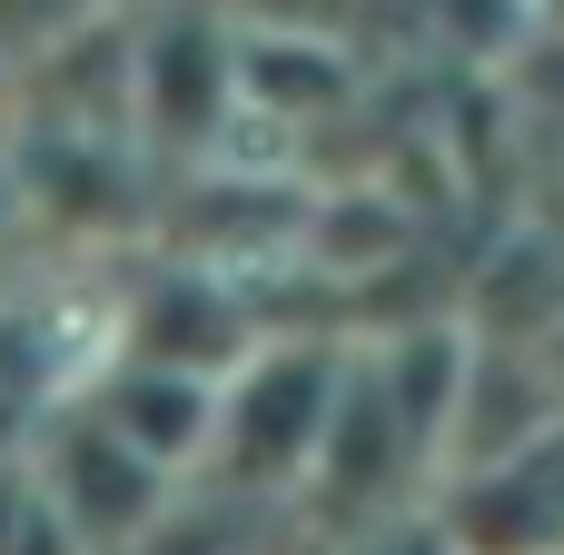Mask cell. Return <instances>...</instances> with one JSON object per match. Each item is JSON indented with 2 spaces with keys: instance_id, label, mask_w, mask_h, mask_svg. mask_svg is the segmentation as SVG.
<instances>
[{
  "instance_id": "cell-1",
  "label": "cell",
  "mask_w": 564,
  "mask_h": 555,
  "mask_svg": "<svg viewBox=\"0 0 564 555\" xmlns=\"http://www.w3.org/2000/svg\"><path fill=\"white\" fill-rule=\"evenodd\" d=\"M337 377H347V367L317 357V348H248V357L218 377L208 457L238 467V487H288V477L317 467V447H327Z\"/></svg>"
},
{
  "instance_id": "cell-2",
  "label": "cell",
  "mask_w": 564,
  "mask_h": 555,
  "mask_svg": "<svg viewBox=\"0 0 564 555\" xmlns=\"http://www.w3.org/2000/svg\"><path fill=\"white\" fill-rule=\"evenodd\" d=\"M30 487H40V506L59 516V536H69L79 555L149 536V526L169 516V497H178V477H159L149 457H129L89 407H59V427L40 437Z\"/></svg>"
},
{
  "instance_id": "cell-3",
  "label": "cell",
  "mask_w": 564,
  "mask_h": 555,
  "mask_svg": "<svg viewBox=\"0 0 564 555\" xmlns=\"http://www.w3.org/2000/svg\"><path fill=\"white\" fill-rule=\"evenodd\" d=\"M79 407L129 447V457H149L159 477H188V467H208V427H218V377L208 367H178V357H109V367H89L79 377Z\"/></svg>"
}]
</instances>
